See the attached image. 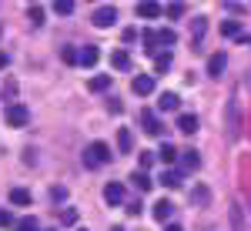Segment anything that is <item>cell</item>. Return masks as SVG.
Returning <instances> with one entry per match:
<instances>
[{
  "label": "cell",
  "mask_w": 251,
  "mask_h": 231,
  "mask_svg": "<svg viewBox=\"0 0 251 231\" xmlns=\"http://www.w3.org/2000/svg\"><path fill=\"white\" fill-rule=\"evenodd\" d=\"M114 161V151L104 144V141H94L87 151H84V164L87 168H100V164H111Z\"/></svg>",
  "instance_id": "obj_1"
},
{
  "label": "cell",
  "mask_w": 251,
  "mask_h": 231,
  "mask_svg": "<svg viewBox=\"0 0 251 231\" xmlns=\"http://www.w3.org/2000/svg\"><path fill=\"white\" fill-rule=\"evenodd\" d=\"M27 121H30V111L24 104H7V124L10 128H27Z\"/></svg>",
  "instance_id": "obj_2"
},
{
  "label": "cell",
  "mask_w": 251,
  "mask_h": 231,
  "mask_svg": "<svg viewBox=\"0 0 251 231\" xmlns=\"http://www.w3.org/2000/svg\"><path fill=\"white\" fill-rule=\"evenodd\" d=\"M91 20H94V27L104 30V27H111V24L117 20V7H114V3H104V7H97V10H94V17H91Z\"/></svg>",
  "instance_id": "obj_3"
},
{
  "label": "cell",
  "mask_w": 251,
  "mask_h": 231,
  "mask_svg": "<svg viewBox=\"0 0 251 231\" xmlns=\"http://www.w3.org/2000/svg\"><path fill=\"white\" fill-rule=\"evenodd\" d=\"M141 124H144V131H148L151 137H161V134H164V124H161L151 111H141Z\"/></svg>",
  "instance_id": "obj_4"
},
{
  "label": "cell",
  "mask_w": 251,
  "mask_h": 231,
  "mask_svg": "<svg viewBox=\"0 0 251 231\" xmlns=\"http://www.w3.org/2000/svg\"><path fill=\"white\" fill-rule=\"evenodd\" d=\"M131 91H134V94H141V97H148L151 91H154V77H151V74L134 77V80H131Z\"/></svg>",
  "instance_id": "obj_5"
},
{
  "label": "cell",
  "mask_w": 251,
  "mask_h": 231,
  "mask_svg": "<svg viewBox=\"0 0 251 231\" xmlns=\"http://www.w3.org/2000/svg\"><path fill=\"white\" fill-rule=\"evenodd\" d=\"M177 107H181V97L171 94V91H164V94L157 97V111H164V114H168V111H177Z\"/></svg>",
  "instance_id": "obj_6"
},
{
  "label": "cell",
  "mask_w": 251,
  "mask_h": 231,
  "mask_svg": "<svg viewBox=\"0 0 251 231\" xmlns=\"http://www.w3.org/2000/svg\"><path fill=\"white\" fill-rule=\"evenodd\" d=\"M104 201H107V205H121V201H124V184L111 181V184L104 188Z\"/></svg>",
  "instance_id": "obj_7"
},
{
  "label": "cell",
  "mask_w": 251,
  "mask_h": 231,
  "mask_svg": "<svg viewBox=\"0 0 251 231\" xmlns=\"http://www.w3.org/2000/svg\"><path fill=\"white\" fill-rule=\"evenodd\" d=\"M97 60H100V51H97V47H84V51H77V64H84V67H94Z\"/></svg>",
  "instance_id": "obj_8"
},
{
  "label": "cell",
  "mask_w": 251,
  "mask_h": 231,
  "mask_svg": "<svg viewBox=\"0 0 251 231\" xmlns=\"http://www.w3.org/2000/svg\"><path fill=\"white\" fill-rule=\"evenodd\" d=\"M225 64H228V57H225L221 51H218V54H211V57H208V74H211V77H221Z\"/></svg>",
  "instance_id": "obj_9"
},
{
  "label": "cell",
  "mask_w": 251,
  "mask_h": 231,
  "mask_svg": "<svg viewBox=\"0 0 251 231\" xmlns=\"http://www.w3.org/2000/svg\"><path fill=\"white\" fill-rule=\"evenodd\" d=\"M137 17L157 20V17H161V7H157V3H151V0H144V3H137Z\"/></svg>",
  "instance_id": "obj_10"
},
{
  "label": "cell",
  "mask_w": 251,
  "mask_h": 231,
  "mask_svg": "<svg viewBox=\"0 0 251 231\" xmlns=\"http://www.w3.org/2000/svg\"><path fill=\"white\" fill-rule=\"evenodd\" d=\"M131 184H134L137 191L144 194V191H151V188H154V181H151V174H144V171H134L131 174Z\"/></svg>",
  "instance_id": "obj_11"
},
{
  "label": "cell",
  "mask_w": 251,
  "mask_h": 231,
  "mask_svg": "<svg viewBox=\"0 0 251 231\" xmlns=\"http://www.w3.org/2000/svg\"><path fill=\"white\" fill-rule=\"evenodd\" d=\"M177 131H181V134H194V131H198V117L194 114H177Z\"/></svg>",
  "instance_id": "obj_12"
},
{
  "label": "cell",
  "mask_w": 251,
  "mask_h": 231,
  "mask_svg": "<svg viewBox=\"0 0 251 231\" xmlns=\"http://www.w3.org/2000/svg\"><path fill=\"white\" fill-rule=\"evenodd\" d=\"M181 168H184V171H198V168H201V154L198 151H181Z\"/></svg>",
  "instance_id": "obj_13"
},
{
  "label": "cell",
  "mask_w": 251,
  "mask_h": 231,
  "mask_svg": "<svg viewBox=\"0 0 251 231\" xmlns=\"http://www.w3.org/2000/svg\"><path fill=\"white\" fill-rule=\"evenodd\" d=\"M171 214H174V205L168 201V198H161V201L154 205V218H157V221H164V225H168V218H171Z\"/></svg>",
  "instance_id": "obj_14"
},
{
  "label": "cell",
  "mask_w": 251,
  "mask_h": 231,
  "mask_svg": "<svg viewBox=\"0 0 251 231\" xmlns=\"http://www.w3.org/2000/svg\"><path fill=\"white\" fill-rule=\"evenodd\" d=\"M204 30H208V20H204V17H194V20H191V44H194V47L201 44Z\"/></svg>",
  "instance_id": "obj_15"
},
{
  "label": "cell",
  "mask_w": 251,
  "mask_h": 231,
  "mask_svg": "<svg viewBox=\"0 0 251 231\" xmlns=\"http://www.w3.org/2000/svg\"><path fill=\"white\" fill-rule=\"evenodd\" d=\"M111 87V74H97L87 80V91H94V94H100V91H107Z\"/></svg>",
  "instance_id": "obj_16"
},
{
  "label": "cell",
  "mask_w": 251,
  "mask_h": 231,
  "mask_svg": "<svg viewBox=\"0 0 251 231\" xmlns=\"http://www.w3.org/2000/svg\"><path fill=\"white\" fill-rule=\"evenodd\" d=\"M141 37H144V54L157 57V54H161V47H157V34H154V30H144Z\"/></svg>",
  "instance_id": "obj_17"
},
{
  "label": "cell",
  "mask_w": 251,
  "mask_h": 231,
  "mask_svg": "<svg viewBox=\"0 0 251 231\" xmlns=\"http://www.w3.org/2000/svg\"><path fill=\"white\" fill-rule=\"evenodd\" d=\"M154 34H157V47H174V44H177V34H174L171 27H161Z\"/></svg>",
  "instance_id": "obj_18"
},
{
  "label": "cell",
  "mask_w": 251,
  "mask_h": 231,
  "mask_svg": "<svg viewBox=\"0 0 251 231\" xmlns=\"http://www.w3.org/2000/svg\"><path fill=\"white\" fill-rule=\"evenodd\" d=\"M117 148H121V154H127L131 148H134V134H131L127 128H121V131H117Z\"/></svg>",
  "instance_id": "obj_19"
},
{
  "label": "cell",
  "mask_w": 251,
  "mask_h": 231,
  "mask_svg": "<svg viewBox=\"0 0 251 231\" xmlns=\"http://www.w3.org/2000/svg\"><path fill=\"white\" fill-rule=\"evenodd\" d=\"M157 181H161V184H164L168 191H174V188H181V174H177V171H168V168H164V174H161Z\"/></svg>",
  "instance_id": "obj_20"
},
{
  "label": "cell",
  "mask_w": 251,
  "mask_h": 231,
  "mask_svg": "<svg viewBox=\"0 0 251 231\" xmlns=\"http://www.w3.org/2000/svg\"><path fill=\"white\" fill-rule=\"evenodd\" d=\"M111 67L127 71V67H131V54H127V51H114V54H111Z\"/></svg>",
  "instance_id": "obj_21"
},
{
  "label": "cell",
  "mask_w": 251,
  "mask_h": 231,
  "mask_svg": "<svg viewBox=\"0 0 251 231\" xmlns=\"http://www.w3.org/2000/svg\"><path fill=\"white\" fill-rule=\"evenodd\" d=\"M154 157H161V161H164V168H168V164H174V161H177V151H174V144H168V141H164V144H161V151H157Z\"/></svg>",
  "instance_id": "obj_22"
},
{
  "label": "cell",
  "mask_w": 251,
  "mask_h": 231,
  "mask_svg": "<svg viewBox=\"0 0 251 231\" xmlns=\"http://www.w3.org/2000/svg\"><path fill=\"white\" fill-rule=\"evenodd\" d=\"M228 137H238V104H228Z\"/></svg>",
  "instance_id": "obj_23"
},
{
  "label": "cell",
  "mask_w": 251,
  "mask_h": 231,
  "mask_svg": "<svg viewBox=\"0 0 251 231\" xmlns=\"http://www.w3.org/2000/svg\"><path fill=\"white\" fill-rule=\"evenodd\" d=\"M171 51H161V54H157V57H154V71H157V74H164V71H168V67H171Z\"/></svg>",
  "instance_id": "obj_24"
},
{
  "label": "cell",
  "mask_w": 251,
  "mask_h": 231,
  "mask_svg": "<svg viewBox=\"0 0 251 231\" xmlns=\"http://www.w3.org/2000/svg\"><path fill=\"white\" fill-rule=\"evenodd\" d=\"M10 201H14L17 208H24V205H30V191H24V188H14V191H10Z\"/></svg>",
  "instance_id": "obj_25"
},
{
  "label": "cell",
  "mask_w": 251,
  "mask_h": 231,
  "mask_svg": "<svg viewBox=\"0 0 251 231\" xmlns=\"http://www.w3.org/2000/svg\"><path fill=\"white\" fill-rule=\"evenodd\" d=\"M221 34H225V37H241V24H238V20H225V24H221Z\"/></svg>",
  "instance_id": "obj_26"
},
{
  "label": "cell",
  "mask_w": 251,
  "mask_h": 231,
  "mask_svg": "<svg viewBox=\"0 0 251 231\" xmlns=\"http://www.w3.org/2000/svg\"><path fill=\"white\" fill-rule=\"evenodd\" d=\"M27 17H30L34 27H40V24H44V7H30V10H27Z\"/></svg>",
  "instance_id": "obj_27"
},
{
  "label": "cell",
  "mask_w": 251,
  "mask_h": 231,
  "mask_svg": "<svg viewBox=\"0 0 251 231\" xmlns=\"http://www.w3.org/2000/svg\"><path fill=\"white\" fill-rule=\"evenodd\" d=\"M17 231H40L37 228V218H20V221H17Z\"/></svg>",
  "instance_id": "obj_28"
},
{
  "label": "cell",
  "mask_w": 251,
  "mask_h": 231,
  "mask_svg": "<svg viewBox=\"0 0 251 231\" xmlns=\"http://www.w3.org/2000/svg\"><path fill=\"white\" fill-rule=\"evenodd\" d=\"M54 10L64 14V17H67V14H74V0H57V3H54Z\"/></svg>",
  "instance_id": "obj_29"
},
{
  "label": "cell",
  "mask_w": 251,
  "mask_h": 231,
  "mask_svg": "<svg viewBox=\"0 0 251 231\" xmlns=\"http://www.w3.org/2000/svg\"><path fill=\"white\" fill-rule=\"evenodd\" d=\"M60 60L64 64H77V47H64L60 51Z\"/></svg>",
  "instance_id": "obj_30"
},
{
  "label": "cell",
  "mask_w": 251,
  "mask_h": 231,
  "mask_svg": "<svg viewBox=\"0 0 251 231\" xmlns=\"http://www.w3.org/2000/svg\"><path fill=\"white\" fill-rule=\"evenodd\" d=\"M151 164H154V154H151V151H141V168H137V171L148 174V168H151Z\"/></svg>",
  "instance_id": "obj_31"
},
{
  "label": "cell",
  "mask_w": 251,
  "mask_h": 231,
  "mask_svg": "<svg viewBox=\"0 0 251 231\" xmlns=\"http://www.w3.org/2000/svg\"><path fill=\"white\" fill-rule=\"evenodd\" d=\"M181 14H184V3H168V17H181Z\"/></svg>",
  "instance_id": "obj_32"
},
{
  "label": "cell",
  "mask_w": 251,
  "mask_h": 231,
  "mask_svg": "<svg viewBox=\"0 0 251 231\" xmlns=\"http://www.w3.org/2000/svg\"><path fill=\"white\" fill-rule=\"evenodd\" d=\"M50 198H54V201H64V198H67V188H50Z\"/></svg>",
  "instance_id": "obj_33"
},
{
  "label": "cell",
  "mask_w": 251,
  "mask_h": 231,
  "mask_svg": "<svg viewBox=\"0 0 251 231\" xmlns=\"http://www.w3.org/2000/svg\"><path fill=\"white\" fill-rule=\"evenodd\" d=\"M0 225H3V228H10V225H14V214H10V211H0Z\"/></svg>",
  "instance_id": "obj_34"
},
{
  "label": "cell",
  "mask_w": 251,
  "mask_h": 231,
  "mask_svg": "<svg viewBox=\"0 0 251 231\" xmlns=\"http://www.w3.org/2000/svg\"><path fill=\"white\" fill-rule=\"evenodd\" d=\"M191 198H194V201H198V205H204V201H208V191H204V188H198V191H194Z\"/></svg>",
  "instance_id": "obj_35"
},
{
  "label": "cell",
  "mask_w": 251,
  "mask_h": 231,
  "mask_svg": "<svg viewBox=\"0 0 251 231\" xmlns=\"http://www.w3.org/2000/svg\"><path fill=\"white\" fill-rule=\"evenodd\" d=\"M107 107H111V114H121V111H124V104H121L117 97H114V101H111V104H107Z\"/></svg>",
  "instance_id": "obj_36"
},
{
  "label": "cell",
  "mask_w": 251,
  "mask_h": 231,
  "mask_svg": "<svg viewBox=\"0 0 251 231\" xmlns=\"http://www.w3.org/2000/svg\"><path fill=\"white\" fill-rule=\"evenodd\" d=\"M131 40H137V30H134V27H127V30H124V44H131Z\"/></svg>",
  "instance_id": "obj_37"
},
{
  "label": "cell",
  "mask_w": 251,
  "mask_h": 231,
  "mask_svg": "<svg viewBox=\"0 0 251 231\" xmlns=\"http://www.w3.org/2000/svg\"><path fill=\"white\" fill-rule=\"evenodd\" d=\"M164 231H184L181 225H164Z\"/></svg>",
  "instance_id": "obj_38"
},
{
  "label": "cell",
  "mask_w": 251,
  "mask_h": 231,
  "mask_svg": "<svg viewBox=\"0 0 251 231\" xmlns=\"http://www.w3.org/2000/svg\"><path fill=\"white\" fill-rule=\"evenodd\" d=\"M3 67H7V54L0 51V71H3Z\"/></svg>",
  "instance_id": "obj_39"
},
{
  "label": "cell",
  "mask_w": 251,
  "mask_h": 231,
  "mask_svg": "<svg viewBox=\"0 0 251 231\" xmlns=\"http://www.w3.org/2000/svg\"><path fill=\"white\" fill-rule=\"evenodd\" d=\"M111 231H124V228H111Z\"/></svg>",
  "instance_id": "obj_40"
},
{
  "label": "cell",
  "mask_w": 251,
  "mask_h": 231,
  "mask_svg": "<svg viewBox=\"0 0 251 231\" xmlns=\"http://www.w3.org/2000/svg\"><path fill=\"white\" fill-rule=\"evenodd\" d=\"M47 231H50V228H47Z\"/></svg>",
  "instance_id": "obj_41"
}]
</instances>
